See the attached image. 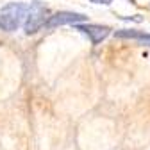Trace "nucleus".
Listing matches in <instances>:
<instances>
[{
	"instance_id": "4",
	"label": "nucleus",
	"mask_w": 150,
	"mask_h": 150,
	"mask_svg": "<svg viewBox=\"0 0 150 150\" xmlns=\"http://www.w3.org/2000/svg\"><path fill=\"white\" fill-rule=\"evenodd\" d=\"M75 30H79L82 34H86L93 45L102 43L105 38L111 34V29L105 25H95V23H88V25H75Z\"/></svg>"
},
{
	"instance_id": "7",
	"label": "nucleus",
	"mask_w": 150,
	"mask_h": 150,
	"mask_svg": "<svg viewBox=\"0 0 150 150\" xmlns=\"http://www.w3.org/2000/svg\"><path fill=\"white\" fill-rule=\"evenodd\" d=\"M130 2H132V0H130Z\"/></svg>"
},
{
	"instance_id": "3",
	"label": "nucleus",
	"mask_w": 150,
	"mask_h": 150,
	"mask_svg": "<svg viewBox=\"0 0 150 150\" xmlns=\"http://www.w3.org/2000/svg\"><path fill=\"white\" fill-rule=\"evenodd\" d=\"M86 20V14L82 13H73V11H59L55 14H50L48 22L45 23L47 29H52V27H61V25H75L79 22H84Z\"/></svg>"
},
{
	"instance_id": "6",
	"label": "nucleus",
	"mask_w": 150,
	"mask_h": 150,
	"mask_svg": "<svg viewBox=\"0 0 150 150\" xmlns=\"http://www.w3.org/2000/svg\"><path fill=\"white\" fill-rule=\"evenodd\" d=\"M91 2H95V4H104V6H107V4H111L112 0H91Z\"/></svg>"
},
{
	"instance_id": "1",
	"label": "nucleus",
	"mask_w": 150,
	"mask_h": 150,
	"mask_svg": "<svg viewBox=\"0 0 150 150\" xmlns=\"http://www.w3.org/2000/svg\"><path fill=\"white\" fill-rule=\"evenodd\" d=\"M27 13H29V6L22 2H11L4 6L0 11V29L6 32H14L27 18Z\"/></svg>"
},
{
	"instance_id": "2",
	"label": "nucleus",
	"mask_w": 150,
	"mask_h": 150,
	"mask_svg": "<svg viewBox=\"0 0 150 150\" xmlns=\"http://www.w3.org/2000/svg\"><path fill=\"white\" fill-rule=\"evenodd\" d=\"M48 7L41 2H32L29 6V13H27V18H25V23H23V29L27 34H34L38 32L41 27H45V23L48 22Z\"/></svg>"
},
{
	"instance_id": "5",
	"label": "nucleus",
	"mask_w": 150,
	"mask_h": 150,
	"mask_svg": "<svg viewBox=\"0 0 150 150\" xmlns=\"http://www.w3.org/2000/svg\"><path fill=\"white\" fill-rule=\"evenodd\" d=\"M116 38H129V40H136L139 43H145L150 47V34H145L141 30H132V29H122L115 32Z\"/></svg>"
}]
</instances>
